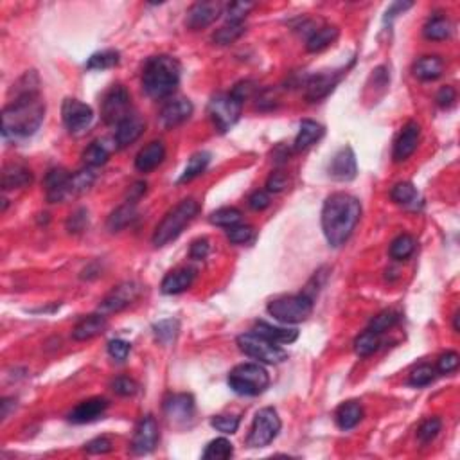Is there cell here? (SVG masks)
<instances>
[{"label":"cell","instance_id":"obj_1","mask_svg":"<svg viewBox=\"0 0 460 460\" xmlns=\"http://www.w3.org/2000/svg\"><path fill=\"white\" fill-rule=\"evenodd\" d=\"M38 76L28 72L16 85L15 101L2 112V135L4 139H28L35 135L45 117V103L38 92Z\"/></svg>","mask_w":460,"mask_h":460},{"label":"cell","instance_id":"obj_2","mask_svg":"<svg viewBox=\"0 0 460 460\" xmlns=\"http://www.w3.org/2000/svg\"><path fill=\"white\" fill-rule=\"evenodd\" d=\"M362 216V203L347 192H335L322 207V230L328 243L335 248L345 245L355 232Z\"/></svg>","mask_w":460,"mask_h":460},{"label":"cell","instance_id":"obj_3","mask_svg":"<svg viewBox=\"0 0 460 460\" xmlns=\"http://www.w3.org/2000/svg\"><path fill=\"white\" fill-rule=\"evenodd\" d=\"M180 83V63L173 56H153L142 72V88L153 99L169 98Z\"/></svg>","mask_w":460,"mask_h":460},{"label":"cell","instance_id":"obj_4","mask_svg":"<svg viewBox=\"0 0 460 460\" xmlns=\"http://www.w3.org/2000/svg\"><path fill=\"white\" fill-rule=\"evenodd\" d=\"M200 211V205L196 200L188 198L182 200L175 209L168 212L164 216V219L156 225L155 234H153V245L155 246H166L171 241H175L180 234L183 232V229L196 218Z\"/></svg>","mask_w":460,"mask_h":460},{"label":"cell","instance_id":"obj_5","mask_svg":"<svg viewBox=\"0 0 460 460\" xmlns=\"http://www.w3.org/2000/svg\"><path fill=\"white\" fill-rule=\"evenodd\" d=\"M229 386L239 396H254L263 394L270 385V374L259 363H241L236 365L229 374Z\"/></svg>","mask_w":460,"mask_h":460},{"label":"cell","instance_id":"obj_6","mask_svg":"<svg viewBox=\"0 0 460 460\" xmlns=\"http://www.w3.org/2000/svg\"><path fill=\"white\" fill-rule=\"evenodd\" d=\"M313 311V297L308 293L301 295L279 297L268 304V313L282 324H299L304 322Z\"/></svg>","mask_w":460,"mask_h":460},{"label":"cell","instance_id":"obj_7","mask_svg":"<svg viewBox=\"0 0 460 460\" xmlns=\"http://www.w3.org/2000/svg\"><path fill=\"white\" fill-rule=\"evenodd\" d=\"M238 345L246 356L258 360L261 363H281L284 360H288V352L284 349H281L277 343L270 342L265 336L258 335V333H245V335L238 336Z\"/></svg>","mask_w":460,"mask_h":460},{"label":"cell","instance_id":"obj_8","mask_svg":"<svg viewBox=\"0 0 460 460\" xmlns=\"http://www.w3.org/2000/svg\"><path fill=\"white\" fill-rule=\"evenodd\" d=\"M243 112V99L238 98L234 92L218 94L209 103V115L214 122L219 133H226L236 122L239 121Z\"/></svg>","mask_w":460,"mask_h":460},{"label":"cell","instance_id":"obj_9","mask_svg":"<svg viewBox=\"0 0 460 460\" xmlns=\"http://www.w3.org/2000/svg\"><path fill=\"white\" fill-rule=\"evenodd\" d=\"M281 426V418H279V413L275 410L270 408V406L261 408L255 413L246 442H248L250 448H265L279 435Z\"/></svg>","mask_w":460,"mask_h":460},{"label":"cell","instance_id":"obj_10","mask_svg":"<svg viewBox=\"0 0 460 460\" xmlns=\"http://www.w3.org/2000/svg\"><path fill=\"white\" fill-rule=\"evenodd\" d=\"M130 92L122 85H113L103 98L101 115L106 125H115L125 121L130 113Z\"/></svg>","mask_w":460,"mask_h":460},{"label":"cell","instance_id":"obj_11","mask_svg":"<svg viewBox=\"0 0 460 460\" xmlns=\"http://www.w3.org/2000/svg\"><path fill=\"white\" fill-rule=\"evenodd\" d=\"M142 286L135 281H126L117 284L108 295L105 297L99 304V313L110 315V313H119L132 306L133 302L141 297Z\"/></svg>","mask_w":460,"mask_h":460},{"label":"cell","instance_id":"obj_12","mask_svg":"<svg viewBox=\"0 0 460 460\" xmlns=\"http://www.w3.org/2000/svg\"><path fill=\"white\" fill-rule=\"evenodd\" d=\"M62 117L67 130L74 135H79L92 125L94 112L88 105L78 101V99H65L62 106Z\"/></svg>","mask_w":460,"mask_h":460},{"label":"cell","instance_id":"obj_13","mask_svg":"<svg viewBox=\"0 0 460 460\" xmlns=\"http://www.w3.org/2000/svg\"><path fill=\"white\" fill-rule=\"evenodd\" d=\"M159 442V425H156L153 415H146L137 425L135 433L132 439V449L135 455H146L155 449Z\"/></svg>","mask_w":460,"mask_h":460},{"label":"cell","instance_id":"obj_14","mask_svg":"<svg viewBox=\"0 0 460 460\" xmlns=\"http://www.w3.org/2000/svg\"><path fill=\"white\" fill-rule=\"evenodd\" d=\"M71 176L63 168H52L45 175V196L49 203L65 202L71 196Z\"/></svg>","mask_w":460,"mask_h":460},{"label":"cell","instance_id":"obj_15","mask_svg":"<svg viewBox=\"0 0 460 460\" xmlns=\"http://www.w3.org/2000/svg\"><path fill=\"white\" fill-rule=\"evenodd\" d=\"M329 176L336 182H351L358 173V166H356V155L351 148H342L335 156L331 159V164L328 168Z\"/></svg>","mask_w":460,"mask_h":460},{"label":"cell","instance_id":"obj_16","mask_svg":"<svg viewBox=\"0 0 460 460\" xmlns=\"http://www.w3.org/2000/svg\"><path fill=\"white\" fill-rule=\"evenodd\" d=\"M192 110L195 108H192V103L189 99H171L160 110L159 121L164 128H175V126H180L191 117Z\"/></svg>","mask_w":460,"mask_h":460},{"label":"cell","instance_id":"obj_17","mask_svg":"<svg viewBox=\"0 0 460 460\" xmlns=\"http://www.w3.org/2000/svg\"><path fill=\"white\" fill-rule=\"evenodd\" d=\"M223 15V6L219 2H198L188 13V28L192 31L209 28Z\"/></svg>","mask_w":460,"mask_h":460},{"label":"cell","instance_id":"obj_18","mask_svg":"<svg viewBox=\"0 0 460 460\" xmlns=\"http://www.w3.org/2000/svg\"><path fill=\"white\" fill-rule=\"evenodd\" d=\"M419 139H421V126L415 121L406 122L394 144L396 162H405L406 159H410L413 155V151L418 149Z\"/></svg>","mask_w":460,"mask_h":460},{"label":"cell","instance_id":"obj_19","mask_svg":"<svg viewBox=\"0 0 460 460\" xmlns=\"http://www.w3.org/2000/svg\"><path fill=\"white\" fill-rule=\"evenodd\" d=\"M340 78H342V72L335 71L320 72V74L309 78L308 85H306V98H308V101L315 103L328 98L336 86V83L340 81Z\"/></svg>","mask_w":460,"mask_h":460},{"label":"cell","instance_id":"obj_20","mask_svg":"<svg viewBox=\"0 0 460 460\" xmlns=\"http://www.w3.org/2000/svg\"><path fill=\"white\" fill-rule=\"evenodd\" d=\"M144 119H141L139 115H133V113L128 115L125 121L119 122L117 130H115V135H113V141H115L117 149H125L135 141H139L142 133H144Z\"/></svg>","mask_w":460,"mask_h":460},{"label":"cell","instance_id":"obj_21","mask_svg":"<svg viewBox=\"0 0 460 460\" xmlns=\"http://www.w3.org/2000/svg\"><path fill=\"white\" fill-rule=\"evenodd\" d=\"M164 412L173 422H188L195 415V398L191 394H175L166 399Z\"/></svg>","mask_w":460,"mask_h":460},{"label":"cell","instance_id":"obj_22","mask_svg":"<svg viewBox=\"0 0 460 460\" xmlns=\"http://www.w3.org/2000/svg\"><path fill=\"white\" fill-rule=\"evenodd\" d=\"M108 408V401L105 398H92L86 401L79 403L71 413H69V421L74 425H85V422H92L99 419Z\"/></svg>","mask_w":460,"mask_h":460},{"label":"cell","instance_id":"obj_23","mask_svg":"<svg viewBox=\"0 0 460 460\" xmlns=\"http://www.w3.org/2000/svg\"><path fill=\"white\" fill-rule=\"evenodd\" d=\"M166 159V146L162 141L149 142L146 148L139 151L135 156V168L141 173H149L153 169L159 168L162 164V160Z\"/></svg>","mask_w":460,"mask_h":460},{"label":"cell","instance_id":"obj_24","mask_svg":"<svg viewBox=\"0 0 460 460\" xmlns=\"http://www.w3.org/2000/svg\"><path fill=\"white\" fill-rule=\"evenodd\" d=\"M195 277L196 270L178 268L166 275L160 288H162V293H166V295H178V293H183L185 289L191 288Z\"/></svg>","mask_w":460,"mask_h":460},{"label":"cell","instance_id":"obj_25","mask_svg":"<svg viewBox=\"0 0 460 460\" xmlns=\"http://www.w3.org/2000/svg\"><path fill=\"white\" fill-rule=\"evenodd\" d=\"M326 130L324 126L318 125L316 121H311V119H304L301 122V128H299V133L295 137V142H293V149L295 151H306L308 148H311L313 144L324 137Z\"/></svg>","mask_w":460,"mask_h":460},{"label":"cell","instance_id":"obj_26","mask_svg":"<svg viewBox=\"0 0 460 460\" xmlns=\"http://www.w3.org/2000/svg\"><path fill=\"white\" fill-rule=\"evenodd\" d=\"M106 326V315L103 313H96V315H90L86 318H83L74 329H72V338L78 340V342H85V340H92L94 336L105 333Z\"/></svg>","mask_w":460,"mask_h":460},{"label":"cell","instance_id":"obj_27","mask_svg":"<svg viewBox=\"0 0 460 460\" xmlns=\"http://www.w3.org/2000/svg\"><path fill=\"white\" fill-rule=\"evenodd\" d=\"M113 149H117L115 146V141H106V139H99V141L92 142L88 148L83 153V162H85L88 168H99V166L106 164V160L110 159Z\"/></svg>","mask_w":460,"mask_h":460},{"label":"cell","instance_id":"obj_28","mask_svg":"<svg viewBox=\"0 0 460 460\" xmlns=\"http://www.w3.org/2000/svg\"><path fill=\"white\" fill-rule=\"evenodd\" d=\"M33 182V173L22 164H8L2 173V189L11 191V189L25 188Z\"/></svg>","mask_w":460,"mask_h":460},{"label":"cell","instance_id":"obj_29","mask_svg":"<svg viewBox=\"0 0 460 460\" xmlns=\"http://www.w3.org/2000/svg\"><path fill=\"white\" fill-rule=\"evenodd\" d=\"M444 72V62L439 56H425L413 65V76L421 81H433Z\"/></svg>","mask_w":460,"mask_h":460},{"label":"cell","instance_id":"obj_30","mask_svg":"<svg viewBox=\"0 0 460 460\" xmlns=\"http://www.w3.org/2000/svg\"><path fill=\"white\" fill-rule=\"evenodd\" d=\"M254 333L265 336L270 342L273 343H292L299 338V331L297 329H288V328H277V326L266 324L263 320H259L258 324L254 326Z\"/></svg>","mask_w":460,"mask_h":460},{"label":"cell","instance_id":"obj_31","mask_svg":"<svg viewBox=\"0 0 460 460\" xmlns=\"http://www.w3.org/2000/svg\"><path fill=\"white\" fill-rule=\"evenodd\" d=\"M137 219V205L135 202H126L121 207H117L115 211L110 214L106 226L110 232H119V230L126 229L128 225H132Z\"/></svg>","mask_w":460,"mask_h":460},{"label":"cell","instance_id":"obj_32","mask_svg":"<svg viewBox=\"0 0 460 460\" xmlns=\"http://www.w3.org/2000/svg\"><path fill=\"white\" fill-rule=\"evenodd\" d=\"M338 38V29L333 25H324V28L315 29L309 35V38L306 40V51L308 52H320L328 49L331 43H335V40Z\"/></svg>","mask_w":460,"mask_h":460},{"label":"cell","instance_id":"obj_33","mask_svg":"<svg viewBox=\"0 0 460 460\" xmlns=\"http://www.w3.org/2000/svg\"><path fill=\"white\" fill-rule=\"evenodd\" d=\"M336 425L342 430H352L363 418V408L360 403L347 401L338 406L336 410Z\"/></svg>","mask_w":460,"mask_h":460},{"label":"cell","instance_id":"obj_34","mask_svg":"<svg viewBox=\"0 0 460 460\" xmlns=\"http://www.w3.org/2000/svg\"><path fill=\"white\" fill-rule=\"evenodd\" d=\"M452 31L453 25L446 16H433V18H430L426 22L425 29H422L426 38L433 40V42H441V40L449 38Z\"/></svg>","mask_w":460,"mask_h":460},{"label":"cell","instance_id":"obj_35","mask_svg":"<svg viewBox=\"0 0 460 460\" xmlns=\"http://www.w3.org/2000/svg\"><path fill=\"white\" fill-rule=\"evenodd\" d=\"M209 162H211V153L207 151L195 153V155L189 159L188 166H185V169H183V175L180 176L178 182L183 183V182H191V180H195L196 176H200L203 171H205Z\"/></svg>","mask_w":460,"mask_h":460},{"label":"cell","instance_id":"obj_36","mask_svg":"<svg viewBox=\"0 0 460 460\" xmlns=\"http://www.w3.org/2000/svg\"><path fill=\"white\" fill-rule=\"evenodd\" d=\"M390 198L394 200L398 205L403 207H415L419 200L418 189L413 188V183L410 182H399L396 183L392 191H390Z\"/></svg>","mask_w":460,"mask_h":460},{"label":"cell","instance_id":"obj_37","mask_svg":"<svg viewBox=\"0 0 460 460\" xmlns=\"http://www.w3.org/2000/svg\"><path fill=\"white\" fill-rule=\"evenodd\" d=\"M234 453V448H232V442L225 437H219V439H214L207 444L205 452H203V459L205 460H226L232 456Z\"/></svg>","mask_w":460,"mask_h":460},{"label":"cell","instance_id":"obj_38","mask_svg":"<svg viewBox=\"0 0 460 460\" xmlns=\"http://www.w3.org/2000/svg\"><path fill=\"white\" fill-rule=\"evenodd\" d=\"M413 250H415V239L410 234H401L390 243L389 254L396 261H405L413 254Z\"/></svg>","mask_w":460,"mask_h":460},{"label":"cell","instance_id":"obj_39","mask_svg":"<svg viewBox=\"0 0 460 460\" xmlns=\"http://www.w3.org/2000/svg\"><path fill=\"white\" fill-rule=\"evenodd\" d=\"M119 52L117 51H101L90 56L86 62V69L88 71H106V69H113L119 65Z\"/></svg>","mask_w":460,"mask_h":460},{"label":"cell","instance_id":"obj_40","mask_svg":"<svg viewBox=\"0 0 460 460\" xmlns=\"http://www.w3.org/2000/svg\"><path fill=\"white\" fill-rule=\"evenodd\" d=\"M379 345H381L379 335L369 331V329H367V331H363L362 335L355 340V351H356V355L362 356V358H367V356L374 355V352L379 349Z\"/></svg>","mask_w":460,"mask_h":460},{"label":"cell","instance_id":"obj_41","mask_svg":"<svg viewBox=\"0 0 460 460\" xmlns=\"http://www.w3.org/2000/svg\"><path fill=\"white\" fill-rule=\"evenodd\" d=\"M401 315H399L396 309H385L379 315H376L374 318L371 320V324H369V331L376 333V335H383L385 331L394 328L396 324L399 322Z\"/></svg>","mask_w":460,"mask_h":460},{"label":"cell","instance_id":"obj_42","mask_svg":"<svg viewBox=\"0 0 460 460\" xmlns=\"http://www.w3.org/2000/svg\"><path fill=\"white\" fill-rule=\"evenodd\" d=\"M241 211L236 209V207H222L218 211H214L211 214V223L218 226H225V229H230V226H236L241 223Z\"/></svg>","mask_w":460,"mask_h":460},{"label":"cell","instance_id":"obj_43","mask_svg":"<svg viewBox=\"0 0 460 460\" xmlns=\"http://www.w3.org/2000/svg\"><path fill=\"white\" fill-rule=\"evenodd\" d=\"M246 28L245 24H234V22H226L223 28H219L218 31L214 33V42L218 45H230V43H234L236 40L241 38L245 35Z\"/></svg>","mask_w":460,"mask_h":460},{"label":"cell","instance_id":"obj_44","mask_svg":"<svg viewBox=\"0 0 460 460\" xmlns=\"http://www.w3.org/2000/svg\"><path fill=\"white\" fill-rule=\"evenodd\" d=\"M96 182V173L94 168H86L81 171L74 173L71 176V196L83 195L85 191H88L92 188V183Z\"/></svg>","mask_w":460,"mask_h":460},{"label":"cell","instance_id":"obj_45","mask_svg":"<svg viewBox=\"0 0 460 460\" xmlns=\"http://www.w3.org/2000/svg\"><path fill=\"white\" fill-rule=\"evenodd\" d=\"M153 333L160 343H171L178 335V322L173 318L160 320L159 324L153 326Z\"/></svg>","mask_w":460,"mask_h":460},{"label":"cell","instance_id":"obj_46","mask_svg":"<svg viewBox=\"0 0 460 460\" xmlns=\"http://www.w3.org/2000/svg\"><path fill=\"white\" fill-rule=\"evenodd\" d=\"M435 367L428 365V363H422V365H419L418 369H413L412 371V374H410L408 378V385L421 389V386L430 385V383L435 379Z\"/></svg>","mask_w":460,"mask_h":460},{"label":"cell","instance_id":"obj_47","mask_svg":"<svg viewBox=\"0 0 460 460\" xmlns=\"http://www.w3.org/2000/svg\"><path fill=\"white\" fill-rule=\"evenodd\" d=\"M250 9H254V4L252 2H232V4L226 6L225 13L226 22H234V24H241L245 16L248 15Z\"/></svg>","mask_w":460,"mask_h":460},{"label":"cell","instance_id":"obj_48","mask_svg":"<svg viewBox=\"0 0 460 460\" xmlns=\"http://www.w3.org/2000/svg\"><path fill=\"white\" fill-rule=\"evenodd\" d=\"M442 428V421L439 418H428L418 430V437L421 442H432Z\"/></svg>","mask_w":460,"mask_h":460},{"label":"cell","instance_id":"obj_49","mask_svg":"<svg viewBox=\"0 0 460 460\" xmlns=\"http://www.w3.org/2000/svg\"><path fill=\"white\" fill-rule=\"evenodd\" d=\"M239 421L241 419L238 418V415H216V418L211 419V425L214 426L218 432L222 433H236L239 428Z\"/></svg>","mask_w":460,"mask_h":460},{"label":"cell","instance_id":"obj_50","mask_svg":"<svg viewBox=\"0 0 460 460\" xmlns=\"http://www.w3.org/2000/svg\"><path fill=\"white\" fill-rule=\"evenodd\" d=\"M254 236V229L248 225H236L230 226L229 232H226V238H229L230 243L234 245H243V243H248Z\"/></svg>","mask_w":460,"mask_h":460},{"label":"cell","instance_id":"obj_51","mask_svg":"<svg viewBox=\"0 0 460 460\" xmlns=\"http://www.w3.org/2000/svg\"><path fill=\"white\" fill-rule=\"evenodd\" d=\"M460 358L455 351H448L437 360V371L441 374H449V372H455L459 369Z\"/></svg>","mask_w":460,"mask_h":460},{"label":"cell","instance_id":"obj_52","mask_svg":"<svg viewBox=\"0 0 460 460\" xmlns=\"http://www.w3.org/2000/svg\"><path fill=\"white\" fill-rule=\"evenodd\" d=\"M130 351H132V345H130L128 342H125V340H112V342H108V355L112 356L115 362L122 363L126 358H128Z\"/></svg>","mask_w":460,"mask_h":460},{"label":"cell","instance_id":"obj_53","mask_svg":"<svg viewBox=\"0 0 460 460\" xmlns=\"http://www.w3.org/2000/svg\"><path fill=\"white\" fill-rule=\"evenodd\" d=\"M112 389H113V392H115V394H117V396H122V398H128V396H135L137 394V390H139V385H137V383L133 381V379L125 378V376H122V378H117V379H115V381L112 383Z\"/></svg>","mask_w":460,"mask_h":460},{"label":"cell","instance_id":"obj_54","mask_svg":"<svg viewBox=\"0 0 460 460\" xmlns=\"http://www.w3.org/2000/svg\"><path fill=\"white\" fill-rule=\"evenodd\" d=\"M435 99H437V105L441 106V108H452V106L455 105V101H456L455 88H453V86H449V85L442 86V88L439 90V92H437Z\"/></svg>","mask_w":460,"mask_h":460},{"label":"cell","instance_id":"obj_55","mask_svg":"<svg viewBox=\"0 0 460 460\" xmlns=\"http://www.w3.org/2000/svg\"><path fill=\"white\" fill-rule=\"evenodd\" d=\"M85 449L90 455H103V453L112 452V442H110V439H106V437H98L94 441H90L88 444L85 446Z\"/></svg>","mask_w":460,"mask_h":460},{"label":"cell","instance_id":"obj_56","mask_svg":"<svg viewBox=\"0 0 460 460\" xmlns=\"http://www.w3.org/2000/svg\"><path fill=\"white\" fill-rule=\"evenodd\" d=\"M209 252H211V245H209V241H207V239H196V241H192L191 250H189V255H191V259L202 261V259H205L207 255H209Z\"/></svg>","mask_w":460,"mask_h":460},{"label":"cell","instance_id":"obj_57","mask_svg":"<svg viewBox=\"0 0 460 460\" xmlns=\"http://www.w3.org/2000/svg\"><path fill=\"white\" fill-rule=\"evenodd\" d=\"M270 205V196L266 191H254L248 198V207L252 211H265Z\"/></svg>","mask_w":460,"mask_h":460},{"label":"cell","instance_id":"obj_58","mask_svg":"<svg viewBox=\"0 0 460 460\" xmlns=\"http://www.w3.org/2000/svg\"><path fill=\"white\" fill-rule=\"evenodd\" d=\"M286 183H288V178H286L284 173L275 171L270 175L268 180H266V188H268V191L272 192H281L282 189L286 188Z\"/></svg>","mask_w":460,"mask_h":460},{"label":"cell","instance_id":"obj_59","mask_svg":"<svg viewBox=\"0 0 460 460\" xmlns=\"http://www.w3.org/2000/svg\"><path fill=\"white\" fill-rule=\"evenodd\" d=\"M85 223H86V211L85 209H79V211H76L74 214H71V218H69V222H67V229L71 230V232H81V230L85 229Z\"/></svg>","mask_w":460,"mask_h":460},{"label":"cell","instance_id":"obj_60","mask_svg":"<svg viewBox=\"0 0 460 460\" xmlns=\"http://www.w3.org/2000/svg\"><path fill=\"white\" fill-rule=\"evenodd\" d=\"M410 8H412V2H396V4L390 6V9L386 11L385 22H392V18H396V16L401 15L403 11H406V9Z\"/></svg>","mask_w":460,"mask_h":460},{"label":"cell","instance_id":"obj_61","mask_svg":"<svg viewBox=\"0 0 460 460\" xmlns=\"http://www.w3.org/2000/svg\"><path fill=\"white\" fill-rule=\"evenodd\" d=\"M460 311H456L455 315H453V329H455V333L460 331Z\"/></svg>","mask_w":460,"mask_h":460}]
</instances>
